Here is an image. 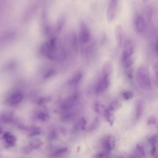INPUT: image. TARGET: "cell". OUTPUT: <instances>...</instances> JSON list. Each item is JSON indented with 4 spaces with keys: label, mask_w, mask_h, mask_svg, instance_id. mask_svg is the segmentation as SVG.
I'll return each instance as SVG.
<instances>
[{
    "label": "cell",
    "mask_w": 158,
    "mask_h": 158,
    "mask_svg": "<svg viewBox=\"0 0 158 158\" xmlns=\"http://www.w3.org/2000/svg\"><path fill=\"white\" fill-rule=\"evenodd\" d=\"M137 83L139 87L148 90L152 87V83L149 70L146 66H142L137 69L136 74Z\"/></svg>",
    "instance_id": "1"
},
{
    "label": "cell",
    "mask_w": 158,
    "mask_h": 158,
    "mask_svg": "<svg viewBox=\"0 0 158 158\" xmlns=\"http://www.w3.org/2000/svg\"><path fill=\"white\" fill-rule=\"evenodd\" d=\"M79 31L80 42L82 44H87L90 40L91 34L87 25L83 21H81L80 23Z\"/></svg>",
    "instance_id": "2"
},
{
    "label": "cell",
    "mask_w": 158,
    "mask_h": 158,
    "mask_svg": "<svg viewBox=\"0 0 158 158\" xmlns=\"http://www.w3.org/2000/svg\"><path fill=\"white\" fill-rule=\"evenodd\" d=\"M118 2L117 1H112L109 3L107 13V19L109 21H112L115 17Z\"/></svg>",
    "instance_id": "3"
},
{
    "label": "cell",
    "mask_w": 158,
    "mask_h": 158,
    "mask_svg": "<svg viewBox=\"0 0 158 158\" xmlns=\"http://www.w3.org/2000/svg\"><path fill=\"white\" fill-rule=\"evenodd\" d=\"M109 84V77L103 76L97 83L95 88V92L98 94L104 92L108 87Z\"/></svg>",
    "instance_id": "4"
},
{
    "label": "cell",
    "mask_w": 158,
    "mask_h": 158,
    "mask_svg": "<svg viewBox=\"0 0 158 158\" xmlns=\"http://www.w3.org/2000/svg\"><path fill=\"white\" fill-rule=\"evenodd\" d=\"M134 52L133 45L130 41H126L124 44L122 55V60L131 58Z\"/></svg>",
    "instance_id": "5"
},
{
    "label": "cell",
    "mask_w": 158,
    "mask_h": 158,
    "mask_svg": "<svg viewBox=\"0 0 158 158\" xmlns=\"http://www.w3.org/2000/svg\"><path fill=\"white\" fill-rule=\"evenodd\" d=\"M115 140L114 137L109 136L106 137L103 141V147L104 151L106 153H109L115 147Z\"/></svg>",
    "instance_id": "6"
},
{
    "label": "cell",
    "mask_w": 158,
    "mask_h": 158,
    "mask_svg": "<svg viewBox=\"0 0 158 158\" xmlns=\"http://www.w3.org/2000/svg\"><path fill=\"white\" fill-rule=\"evenodd\" d=\"M135 26L136 30L139 33H143L146 28L145 20L140 15H137L135 19Z\"/></svg>",
    "instance_id": "7"
},
{
    "label": "cell",
    "mask_w": 158,
    "mask_h": 158,
    "mask_svg": "<svg viewBox=\"0 0 158 158\" xmlns=\"http://www.w3.org/2000/svg\"><path fill=\"white\" fill-rule=\"evenodd\" d=\"M114 34L116 43L119 47H121L123 39V29L120 24L117 25L114 30Z\"/></svg>",
    "instance_id": "8"
},
{
    "label": "cell",
    "mask_w": 158,
    "mask_h": 158,
    "mask_svg": "<svg viewBox=\"0 0 158 158\" xmlns=\"http://www.w3.org/2000/svg\"><path fill=\"white\" fill-rule=\"evenodd\" d=\"M112 70V63L108 60L105 61L103 64L102 69L103 76L109 77L111 73Z\"/></svg>",
    "instance_id": "9"
},
{
    "label": "cell",
    "mask_w": 158,
    "mask_h": 158,
    "mask_svg": "<svg viewBox=\"0 0 158 158\" xmlns=\"http://www.w3.org/2000/svg\"><path fill=\"white\" fill-rule=\"evenodd\" d=\"M143 104L140 100L136 101L135 104V118L136 120H139L143 113Z\"/></svg>",
    "instance_id": "10"
},
{
    "label": "cell",
    "mask_w": 158,
    "mask_h": 158,
    "mask_svg": "<svg viewBox=\"0 0 158 158\" xmlns=\"http://www.w3.org/2000/svg\"><path fill=\"white\" fill-rule=\"evenodd\" d=\"M77 97V94H75L67 100L64 103L65 108L69 109L73 108L76 101Z\"/></svg>",
    "instance_id": "11"
},
{
    "label": "cell",
    "mask_w": 158,
    "mask_h": 158,
    "mask_svg": "<svg viewBox=\"0 0 158 158\" xmlns=\"http://www.w3.org/2000/svg\"><path fill=\"white\" fill-rule=\"evenodd\" d=\"M3 138L6 143L9 146L14 145L16 140L15 137L9 133H5L4 135Z\"/></svg>",
    "instance_id": "12"
},
{
    "label": "cell",
    "mask_w": 158,
    "mask_h": 158,
    "mask_svg": "<svg viewBox=\"0 0 158 158\" xmlns=\"http://www.w3.org/2000/svg\"><path fill=\"white\" fill-rule=\"evenodd\" d=\"M82 77V74L81 71H78L75 73L71 78L70 83L72 84H77L81 80Z\"/></svg>",
    "instance_id": "13"
},
{
    "label": "cell",
    "mask_w": 158,
    "mask_h": 158,
    "mask_svg": "<svg viewBox=\"0 0 158 158\" xmlns=\"http://www.w3.org/2000/svg\"><path fill=\"white\" fill-rule=\"evenodd\" d=\"M43 144V142L41 140L36 139L31 140L28 145L33 149H35L39 148Z\"/></svg>",
    "instance_id": "14"
},
{
    "label": "cell",
    "mask_w": 158,
    "mask_h": 158,
    "mask_svg": "<svg viewBox=\"0 0 158 158\" xmlns=\"http://www.w3.org/2000/svg\"><path fill=\"white\" fill-rule=\"evenodd\" d=\"M87 124L86 120L84 118L78 120L75 124V127L78 130H83L85 129Z\"/></svg>",
    "instance_id": "15"
},
{
    "label": "cell",
    "mask_w": 158,
    "mask_h": 158,
    "mask_svg": "<svg viewBox=\"0 0 158 158\" xmlns=\"http://www.w3.org/2000/svg\"><path fill=\"white\" fill-rule=\"evenodd\" d=\"M133 59L131 58L124 60H122L123 67L126 69L130 68L133 64Z\"/></svg>",
    "instance_id": "16"
},
{
    "label": "cell",
    "mask_w": 158,
    "mask_h": 158,
    "mask_svg": "<svg viewBox=\"0 0 158 158\" xmlns=\"http://www.w3.org/2000/svg\"><path fill=\"white\" fill-rule=\"evenodd\" d=\"M22 99L21 95L19 93L15 94L12 97L10 102L12 104H15L19 103Z\"/></svg>",
    "instance_id": "17"
},
{
    "label": "cell",
    "mask_w": 158,
    "mask_h": 158,
    "mask_svg": "<svg viewBox=\"0 0 158 158\" xmlns=\"http://www.w3.org/2000/svg\"><path fill=\"white\" fill-rule=\"evenodd\" d=\"M67 148H63L59 149L51 154V156L54 157L58 156L65 153L67 150Z\"/></svg>",
    "instance_id": "18"
},
{
    "label": "cell",
    "mask_w": 158,
    "mask_h": 158,
    "mask_svg": "<svg viewBox=\"0 0 158 158\" xmlns=\"http://www.w3.org/2000/svg\"><path fill=\"white\" fill-rule=\"evenodd\" d=\"M99 121L98 118L95 119L90 126L89 130L92 131L97 128L99 124Z\"/></svg>",
    "instance_id": "19"
},
{
    "label": "cell",
    "mask_w": 158,
    "mask_h": 158,
    "mask_svg": "<svg viewBox=\"0 0 158 158\" xmlns=\"http://www.w3.org/2000/svg\"><path fill=\"white\" fill-rule=\"evenodd\" d=\"M133 96V93L130 91H126L122 94L123 98L126 100H129L132 99Z\"/></svg>",
    "instance_id": "20"
},
{
    "label": "cell",
    "mask_w": 158,
    "mask_h": 158,
    "mask_svg": "<svg viewBox=\"0 0 158 158\" xmlns=\"http://www.w3.org/2000/svg\"><path fill=\"white\" fill-rule=\"evenodd\" d=\"M136 150L138 155L141 156H143L145 155V151L143 146L138 145L136 146Z\"/></svg>",
    "instance_id": "21"
},
{
    "label": "cell",
    "mask_w": 158,
    "mask_h": 158,
    "mask_svg": "<svg viewBox=\"0 0 158 158\" xmlns=\"http://www.w3.org/2000/svg\"><path fill=\"white\" fill-rule=\"evenodd\" d=\"M158 139V137L157 135H155L152 137L149 140L151 145L152 146L154 145L156 143Z\"/></svg>",
    "instance_id": "22"
},
{
    "label": "cell",
    "mask_w": 158,
    "mask_h": 158,
    "mask_svg": "<svg viewBox=\"0 0 158 158\" xmlns=\"http://www.w3.org/2000/svg\"><path fill=\"white\" fill-rule=\"evenodd\" d=\"M33 149L31 148L29 145L23 148L21 150L22 153L27 154L30 153Z\"/></svg>",
    "instance_id": "23"
},
{
    "label": "cell",
    "mask_w": 158,
    "mask_h": 158,
    "mask_svg": "<svg viewBox=\"0 0 158 158\" xmlns=\"http://www.w3.org/2000/svg\"><path fill=\"white\" fill-rule=\"evenodd\" d=\"M156 122V118L153 117H149L147 121L148 124L153 125L155 124Z\"/></svg>",
    "instance_id": "24"
},
{
    "label": "cell",
    "mask_w": 158,
    "mask_h": 158,
    "mask_svg": "<svg viewBox=\"0 0 158 158\" xmlns=\"http://www.w3.org/2000/svg\"><path fill=\"white\" fill-rule=\"evenodd\" d=\"M154 71L156 78L158 82V62L156 63L154 66Z\"/></svg>",
    "instance_id": "25"
},
{
    "label": "cell",
    "mask_w": 158,
    "mask_h": 158,
    "mask_svg": "<svg viewBox=\"0 0 158 158\" xmlns=\"http://www.w3.org/2000/svg\"><path fill=\"white\" fill-rule=\"evenodd\" d=\"M105 155V153L103 152H100L95 155L93 158H103Z\"/></svg>",
    "instance_id": "26"
},
{
    "label": "cell",
    "mask_w": 158,
    "mask_h": 158,
    "mask_svg": "<svg viewBox=\"0 0 158 158\" xmlns=\"http://www.w3.org/2000/svg\"><path fill=\"white\" fill-rule=\"evenodd\" d=\"M57 134L55 132H52L49 136V138L51 140H54L56 138Z\"/></svg>",
    "instance_id": "27"
},
{
    "label": "cell",
    "mask_w": 158,
    "mask_h": 158,
    "mask_svg": "<svg viewBox=\"0 0 158 158\" xmlns=\"http://www.w3.org/2000/svg\"><path fill=\"white\" fill-rule=\"evenodd\" d=\"M40 133V132L38 130L34 131L29 135V136L31 137L35 136L39 134Z\"/></svg>",
    "instance_id": "28"
},
{
    "label": "cell",
    "mask_w": 158,
    "mask_h": 158,
    "mask_svg": "<svg viewBox=\"0 0 158 158\" xmlns=\"http://www.w3.org/2000/svg\"><path fill=\"white\" fill-rule=\"evenodd\" d=\"M155 148L153 147V149L151 150V153L152 154H153L155 152Z\"/></svg>",
    "instance_id": "29"
},
{
    "label": "cell",
    "mask_w": 158,
    "mask_h": 158,
    "mask_svg": "<svg viewBox=\"0 0 158 158\" xmlns=\"http://www.w3.org/2000/svg\"><path fill=\"white\" fill-rule=\"evenodd\" d=\"M156 51L158 53V39L157 41V42L156 43Z\"/></svg>",
    "instance_id": "30"
}]
</instances>
